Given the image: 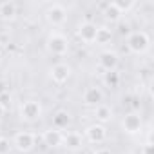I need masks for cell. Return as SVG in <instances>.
Segmentation results:
<instances>
[{
    "instance_id": "1",
    "label": "cell",
    "mask_w": 154,
    "mask_h": 154,
    "mask_svg": "<svg viewBox=\"0 0 154 154\" xmlns=\"http://www.w3.org/2000/svg\"><path fill=\"white\" fill-rule=\"evenodd\" d=\"M40 112H42V109H40V105H38L36 102H26V103L20 107V114H22V118H26V120H36V118L40 116Z\"/></svg>"
},
{
    "instance_id": "2",
    "label": "cell",
    "mask_w": 154,
    "mask_h": 154,
    "mask_svg": "<svg viewBox=\"0 0 154 154\" xmlns=\"http://www.w3.org/2000/svg\"><path fill=\"white\" fill-rule=\"evenodd\" d=\"M47 47H49L53 53L62 54V53L67 51V40H65L62 35H51V36H49V44H47Z\"/></svg>"
},
{
    "instance_id": "3",
    "label": "cell",
    "mask_w": 154,
    "mask_h": 154,
    "mask_svg": "<svg viewBox=\"0 0 154 154\" xmlns=\"http://www.w3.org/2000/svg\"><path fill=\"white\" fill-rule=\"evenodd\" d=\"M15 145L18 150H29L35 145V136L31 132H20L15 136Z\"/></svg>"
},
{
    "instance_id": "4",
    "label": "cell",
    "mask_w": 154,
    "mask_h": 154,
    "mask_svg": "<svg viewBox=\"0 0 154 154\" xmlns=\"http://www.w3.org/2000/svg\"><path fill=\"white\" fill-rule=\"evenodd\" d=\"M47 18H49V22H53L54 26H58V24H62V22L65 20V9H63L62 6L54 4V6L47 11Z\"/></svg>"
},
{
    "instance_id": "5",
    "label": "cell",
    "mask_w": 154,
    "mask_h": 154,
    "mask_svg": "<svg viewBox=\"0 0 154 154\" xmlns=\"http://www.w3.org/2000/svg\"><path fill=\"white\" fill-rule=\"evenodd\" d=\"M51 76H53L54 82L62 84V82H65V80L69 78V67L63 65V63H58V65H54V67L51 69Z\"/></svg>"
},
{
    "instance_id": "6",
    "label": "cell",
    "mask_w": 154,
    "mask_h": 154,
    "mask_svg": "<svg viewBox=\"0 0 154 154\" xmlns=\"http://www.w3.org/2000/svg\"><path fill=\"white\" fill-rule=\"evenodd\" d=\"M87 138H89L91 141L100 143V141L105 140V129H103L102 125H91V127L87 129Z\"/></svg>"
},
{
    "instance_id": "7",
    "label": "cell",
    "mask_w": 154,
    "mask_h": 154,
    "mask_svg": "<svg viewBox=\"0 0 154 154\" xmlns=\"http://www.w3.org/2000/svg\"><path fill=\"white\" fill-rule=\"evenodd\" d=\"M44 141L49 145V147H56V145H60L62 141H63V134L60 132V131H45V134H44Z\"/></svg>"
},
{
    "instance_id": "8",
    "label": "cell",
    "mask_w": 154,
    "mask_h": 154,
    "mask_svg": "<svg viewBox=\"0 0 154 154\" xmlns=\"http://www.w3.org/2000/svg\"><path fill=\"white\" fill-rule=\"evenodd\" d=\"M96 26H93V24H84L82 27H80V38L82 40H85V42H93V40H96Z\"/></svg>"
},
{
    "instance_id": "9",
    "label": "cell",
    "mask_w": 154,
    "mask_h": 154,
    "mask_svg": "<svg viewBox=\"0 0 154 154\" xmlns=\"http://www.w3.org/2000/svg\"><path fill=\"white\" fill-rule=\"evenodd\" d=\"M62 143H65L69 149H78V147H82V136L76 132H69L67 136H63Z\"/></svg>"
},
{
    "instance_id": "10",
    "label": "cell",
    "mask_w": 154,
    "mask_h": 154,
    "mask_svg": "<svg viewBox=\"0 0 154 154\" xmlns=\"http://www.w3.org/2000/svg\"><path fill=\"white\" fill-rule=\"evenodd\" d=\"M84 100H85V103L94 105V103L102 102V93H100L96 87H89V89L85 91V94H84Z\"/></svg>"
},
{
    "instance_id": "11",
    "label": "cell",
    "mask_w": 154,
    "mask_h": 154,
    "mask_svg": "<svg viewBox=\"0 0 154 154\" xmlns=\"http://www.w3.org/2000/svg\"><path fill=\"white\" fill-rule=\"evenodd\" d=\"M100 63H102L107 71H111V69L118 63V58H116V54H114V53H103V54H102V58H100Z\"/></svg>"
},
{
    "instance_id": "12",
    "label": "cell",
    "mask_w": 154,
    "mask_h": 154,
    "mask_svg": "<svg viewBox=\"0 0 154 154\" xmlns=\"http://www.w3.org/2000/svg\"><path fill=\"white\" fill-rule=\"evenodd\" d=\"M15 4L13 2H4V4H0V15H2L4 18H13L15 17Z\"/></svg>"
},
{
    "instance_id": "13",
    "label": "cell",
    "mask_w": 154,
    "mask_h": 154,
    "mask_svg": "<svg viewBox=\"0 0 154 154\" xmlns=\"http://www.w3.org/2000/svg\"><path fill=\"white\" fill-rule=\"evenodd\" d=\"M141 42H147V38L141 35ZM129 44H131V49H134V51H140V49H143V45L140 44V33H136V35H132L131 36V40H129Z\"/></svg>"
},
{
    "instance_id": "14",
    "label": "cell",
    "mask_w": 154,
    "mask_h": 154,
    "mask_svg": "<svg viewBox=\"0 0 154 154\" xmlns=\"http://www.w3.org/2000/svg\"><path fill=\"white\" fill-rule=\"evenodd\" d=\"M138 125H140V122H138V118L136 116H127L125 118V122H123V127H127V131L129 132H134L136 129H138Z\"/></svg>"
},
{
    "instance_id": "15",
    "label": "cell",
    "mask_w": 154,
    "mask_h": 154,
    "mask_svg": "<svg viewBox=\"0 0 154 154\" xmlns=\"http://www.w3.org/2000/svg\"><path fill=\"white\" fill-rule=\"evenodd\" d=\"M96 118H98L100 122H107V120L111 118V109H109V107H98V109H96Z\"/></svg>"
},
{
    "instance_id": "16",
    "label": "cell",
    "mask_w": 154,
    "mask_h": 154,
    "mask_svg": "<svg viewBox=\"0 0 154 154\" xmlns=\"http://www.w3.org/2000/svg\"><path fill=\"white\" fill-rule=\"evenodd\" d=\"M54 123H56L58 129L65 127V125L69 123V114H65V112H58V114L54 116Z\"/></svg>"
},
{
    "instance_id": "17",
    "label": "cell",
    "mask_w": 154,
    "mask_h": 154,
    "mask_svg": "<svg viewBox=\"0 0 154 154\" xmlns=\"http://www.w3.org/2000/svg\"><path fill=\"white\" fill-rule=\"evenodd\" d=\"M9 152V141L0 138V154H8Z\"/></svg>"
},
{
    "instance_id": "18",
    "label": "cell",
    "mask_w": 154,
    "mask_h": 154,
    "mask_svg": "<svg viewBox=\"0 0 154 154\" xmlns=\"http://www.w3.org/2000/svg\"><path fill=\"white\" fill-rule=\"evenodd\" d=\"M6 91V85H4V82H0V94H2Z\"/></svg>"
},
{
    "instance_id": "19",
    "label": "cell",
    "mask_w": 154,
    "mask_h": 154,
    "mask_svg": "<svg viewBox=\"0 0 154 154\" xmlns=\"http://www.w3.org/2000/svg\"><path fill=\"white\" fill-rule=\"evenodd\" d=\"M4 114V103H0V116Z\"/></svg>"
},
{
    "instance_id": "20",
    "label": "cell",
    "mask_w": 154,
    "mask_h": 154,
    "mask_svg": "<svg viewBox=\"0 0 154 154\" xmlns=\"http://www.w3.org/2000/svg\"><path fill=\"white\" fill-rule=\"evenodd\" d=\"M96 154H109V152H107V150H98Z\"/></svg>"
}]
</instances>
